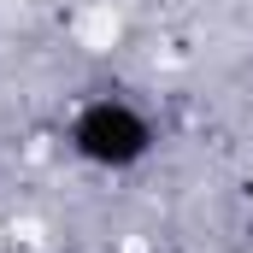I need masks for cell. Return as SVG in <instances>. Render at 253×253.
Wrapping results in <instances>:
<instances>
[{
    "label": "cell",
    "instance_id": "cell-1",
    "mask_svg": "<svg viewBox=\"0 0 253 253\" xmlns=\"http://www.w3.org/2000/svg\"><path fill=\"white\" fill-rule=\"evenodd\" d=\"M65 141H71V153H77L83 165H94V171H135V165L159 147V129H153V118H147L135 100H124V94H94V100H83V106L71 112Z\"/></svg>",
    "mask_w": 253,
    "mask_h": 253
}]
</instances>
